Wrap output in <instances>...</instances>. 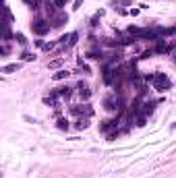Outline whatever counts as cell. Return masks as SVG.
Masks as SVG:
<instances>
[{
    "instance_id": "obj_17",
    "label": "cell",
    "mask_w": 176,
    "mask_h": 178,
    "mask_svg": "<svg viewBox=\"0 0 176 178\" xmlns=\"http://www.w3.org/2000/svg\"><path fill=\"white\" fill-rule=\"evenodd\" d=\"M4 40H11V23H4Z\"/></svg>"
},
{
    "instance_id": "obj_11",
    "label": "cell",
    "mask_w": 176,
    "mask_h": 178,
    "mask_svg": "<svg viewBox=\"0 0 176 178\" xmlns=\"http://www.w3.org/2000/svg\"><path fill=\"white\" fill-rule=\"evenodd\" d=\"M68 75H71L68 70H58V73H54V77H52V79H54V81H62V79H67Z\"/></svg>"
},
{
    "instance_id": "obj_24",
    "label": "cell",
    "mask_w": 176,
    "mask_h": 178,
    "mask_svg": "<svg viewBox=\"0 0 176 178\" xmlns=\"http://www.w3.org/2000/svg\"><path fill=\"white\" fill-rule=\"evenodd\" d=\"M172 129H176V122H174V124H172Z\"/></svg>"
},
{
    "instance_id": "obj_16",
    "label": "cell",
    "mask_w": 176,
    "mask_h": 178,
    "mask_svg": "<svg viewBox=\"0 0 176 178\" xmlns=\"http://www.w3.org/2000/svg\"><path fill=\"white\" fill-rule=\"evenodd\" d=\"M68 0H50V4H54L56 8H60V6H64V4H67Z\"/></svg>"
},
{
    "instance_id": "obj_6",
    "label": "cell",
    "mask_w": 176,
    "mask_h": 178,
    "mask_svg": "<svg viewBox=\"0 0 176 178\" xmlns=\"http://www.w3.org/2000/svg\"><path fill=\"white\" fill-rule=\"evenodd\" d=\"M77 89H79V93H81V97L83 100H89V97H91V89H89V85L87 83H79V85H77Z\"/></svg>"
},
{
    "instance_id": "obj_23",
    "label": "cell",
    "mask_w": 176,
    "mask_h": 178,
    "mask_svg": "<svg viewBox=\"0 0 176 178\" xmlns=\"http://www.w3.org/2000/svg\"><path fill=\"white\" fill-rule=\"evenodd\" d=\"M81 2H83V0H75V6H73V8H75V11H77V8L81 6Z\"/></svg>"
},
{
    "instance_id": "obj_25",
    "label": "cell",
    "mask_w": 176,
    "mask_h": 178,
    "mask_svg": "<svg viewBox=\"0 0 176 178\" xmlns=\"http://www.w3.org/2000/svg\"><path fill=\"white\" fill-rule=\"evenodd\" d=\"M174 62H176V56H174Z\"/></svg>"
},
{
    "instance_id": "obj_1",
    "label": "cell",
    "mask_w": 176,
    "mask_h": 178,
    "mask_svg": "<svg viewBox=\"0 0 176 178\" xmlns=\"http://www.w3.org/2000/svg\"><path fill=\"white\" fill-rule=\"evenodd\" d=\"M151 85H153V89H156V91H160V93H164V91L172 89V81L168 79V75H166V73H156V75H153Z\"/></svg>"
},
{
    "instance_id": "obj_12",
    "label": "cell",
    "mask_w": 176,
    "mask_h": 178,
    "mask_svg": "<svg viewBox=\"0 0 176 178\" xmlns=\"http://www.w3.org/2000/svg\"><path fill=\"white\" fill-rule=\"evenodd\" d=\"M56 93H58L60 97H68L73 91H71V87H58V89H56Z\"/></svg>"
},
{
    "instance_id": "obj_14",
    "label": "cell",
    "mask_w": 176,
    "mask_h": 178,
    "mask_svg": "<svg viewBox=\"0 0 176 178\" xmlns=\"http://www.w3.org/2000/svg\"><path fill=\"white\" fill-rule=\"evenodd\" d=\"M15 40L19 41L21 46H27V40H25V35H23V33H17V35H15Z\"/></svg>"
},
{
    "instance_id": "obj_20",
    "label": "cell",
    "mask_w": 176,
    "mask_h": 178,
    "mask_svg": "<svg viewBox=\"0 0 176 178\" xmlns=\"http://www.w3.org/2000/svg\"><path fill=\"white\" fill-rule=\"evenodd\" d=\"M60 64H62V58H58V60H52V62H50V69H58Z\"/></svg>"
},
{
    "instance_id": "obj_5",
    "label": "cell",
    "mask_w": 176,
    "mask_h": 178,
    "mask_svg": "<svg viewBox=\"0 0 176 178\" xmlns=\"http://www.w3.org/2000/svg\"><path fill=\"white\" fill-rule=\"evenodd\" d=\"M71 112H73V114H85V116L89 118L91 114H93V108H91L89 104H85V106H73Z\"/></svg>"
},
{
    "instance_id": "obj_4",
    "label": "cell",
    "mask_w": 176,
    "mask_h": 178,
    "mask_svg": "<svg viewBox=\"0 0 176 178\" xmlns=\"http://www.w3.org/2000/svg\"><path fill=\"white\" fill-rule=\"evenodd\" d=\"M104 108L110 110V112H116V110L122 108V100L120 97H106L104 100Z\"/></svg>"
},
{
    "instance_id": "obj_3",
    "label": "cell",
    "mask_w": 176,
    "mask_h": 178,
    "mask_svg": "<svg viewBox=\"0 0 176 178\" xmlns=\"http://www.w3.org/2000/svg\"><path fill=\"white\" fill-rule=\"evenodd\" d=\"M31 31H33L35 35H46L48 31H50V23H46L44 19H35L33 23H31Z\"/></svg>"
},
{
    "instance_id": "obj_21",
    "label": "cell",
    "mask_w": 176,
    "mask_h": 178,
    "mask_svg": "<svg viewBox=\"0 0 176 178\" xmlns=\"http://www.w3.org/2000/svg\"><path fill=\"white\" fill-rule=\"evenodd\" d=\"M54 48H56L54 41H50V44H44V50H46V52H50V50H54Z\"/></svg>"
},
{
    "instance_id": "obj_9",
    "label": "cell",
    "mask_w": 176,
    "mask_h": 178,
    "mask_svg": "<svg viewBox=\"0 0 176 178\" xmlns=\"http://www.w3.org/2000/svg\"><path fill=\"white\" fill-rule=\"evenodd\" d=\"M19 69H21V64H19V62H13V64H6V66L2 69V73L11 75V73H15V70H19Z\"/></svg>"
},
{
    "instance_id": "obj_10",
    "label": "cell",
    "mask_w": 176,
    "mask_h": 178,
    "mask_svg": "<svg viewBox=\"0 0 176 178\" xmlns=\"http://www.w3.org/2000/svg\"><path fill=\"white\" fill-rule=\"evenodd\" d=\"M56 126H58L60 130H68V126H71V124H68L67 118H58V120H56Z\"/></svg>"
},
{
    "instance_id": "obj_19",
    "label": "cell",
    "mask_w": 176,
    "mask_h": 178,
    "mask_svg": "<svg viewBox=\"0 0 176 178\" xmlns=\"http://www.w3.org/2000/svg\"><path fill=\"white\" fill-rule=\"evenodd\" d=\"M23 2H27L31 8H40V2H37V0H23Z\"/></svg>"
},
{
    "instance_id": "obj_22",
    "label": "cell",
    "mask_w": 176,
    "mask_h": 178,
    "mask_svg": "<svg viewBox=\"0 0 176 178\" xmlns=\"http://www.w3.org/2000/svg\"><path fill=\"white\" fill-rule=\"evenodd\" d=\"M0 52H2V56H6V54H8V46H2V50H0Z\"/></svg>"
},
{
    "instance_id": "obj_2",
    "label": "cell",
    "mask_w": 176,
    "mask_h": 178,
    "mask_svg": "<svg viewBox=\"0 0 176 178\" xmlns=\"http://www.w3.org/2000/svg\"><path fill=\"white\" fill-rule=\"evenodd\" d=\"M176 48V44L172 40L166 41V37H162V40H156V48H153V54H168V52H172V50Z\"/></svg>"
},
{
    "instance_id": "obj_13",
    "label": "cell",
    "mask_w": 176,
    "mask_h": 178,
    "mask_svg": "<svg viewBox=\"0 0 176 178\" xmlns=\"http://www.w3.org/2000/svg\"><path fill=\"white\" fill-rule=\"evenodd\" d=\"M87 126H89V120H87V118H81V120H79V122H77V129H79V130L87 129Z\"/></svg>"
},
{
    "instance_id": "obj_18",
    "label": "cell",
    "mask_w": 176,
    "mask_h": 178,
    "mask_svg": "<svg viewBox=\"0 0 176 178\" xmlns=\"http://www.w3.org/2000/svg\"><path fill=\"white\" fill-rule=\"evenodd\" d=\"M77 40H79V33H71V40H68L67 46H75V44H77Z\"/></svg>"
},
{
    "instance_id": "obj_8",
    "label": "cell",
    "mask_w": 176,
    "mask_h": 178,
    "mask_svg": "<svg viewBox=\"0 0 176 178\" xmlns=\"http://www.w3.org/2000/svg\"><path fill=\"white\" fill-rule=\"evenodd\" d=\"M62 23H67V15H54L52 17V27H60Z\"/></svg>"
},
{
    "instance_id": "obj_15",
    "label": "cell",
    "mask_w": 176,
    "mask_h": 178,
    "mask_svg": "<svg viewBox=\"0 0 176 178\" xmlns=\"http://www.w3.org/2000/svg\"><path fill=\"white\" fill-rule=\"evenodd\" d=\"M21 60H35V56L33 54H31V52H23V54H21Z\"/></svg>"
},
{
    "instance_id": "obj_7",
    "label": "cell",
    "mask_w": 176,
    "mask_h": 178,
    "mask_svg": "<svg viewBox=\"0 0 176 178\" xmlns=\"http://www.w3.org/2000/svg\"><path fill=\"white\" fill-rule=\"evenodd\" d=\"M116 120H104L102 124H100V130H102V133H108L110 129H116Z\"/></svg>"
}]
</instances>
